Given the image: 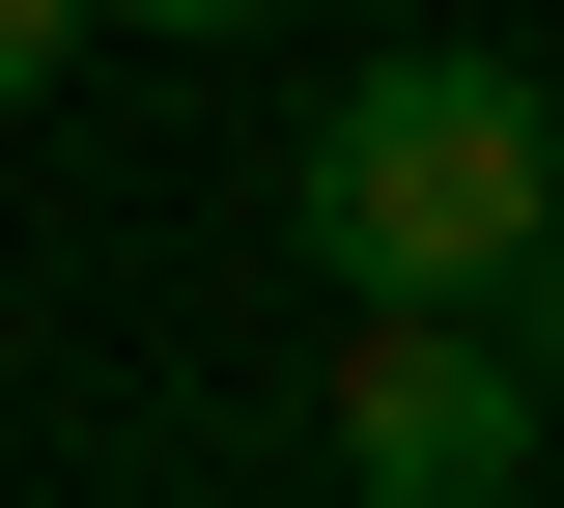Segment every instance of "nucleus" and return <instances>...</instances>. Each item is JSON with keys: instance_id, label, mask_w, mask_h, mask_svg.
<instances>
[{"instance_id": "f257e3e1", "label": "nucleus", "mask_w": 564, "mask_h": 508, "mask_svg": "<svg viewBox=\"0 0 564 508\" xmlns=\"http://www.w3.org/2000/svg\"><path fill=\"white\" fill-rule=\"evenodd\" d=\"M311 283L339 311H508V255L564 226V85L480 57V29H423V57H339L311 114Z\"/></svg>"}, {"instance_id": "f03ea898", "label": "nucleus", "mask_w": 564, "mask_h": 508, "mask_svg": "<svg viewBox=\"0 0 564 508\" xmlns=\"http://www.w3.org/2000/svg\"><path fill=\"white\" fill-rule=\"evenodd\" d=\"M311 452H339V508H536V396H508L480 311H339V396H311Z\"/></svg>"}, {"instance_id": "7ed1b4c3", "label": "nucleus", "mask_w": 564, "mask_h": 508, "mask_svg": "<svg viewBox=\"0 0 564 508\" xmlns=\"http://www.w3.org/2000/svg\"><path fill=\"white\" fill-rule=\"evenodd\" d=\"M480 339H508V396H536V424H564V226H536V255H508V311H480Z\"/></svg>"}, {"instance_id": "20e7f679", "label": "nucleus", "mask_w": 564, "mask_h": 508, "mask_svg": "<svg viewBox=\"0 0 564 508\" xmlns=\"http://www.w3.org/2000/svg\"><path fill=\"white\" fill-rule=\"evenodd\" d=\"M57 57H85V0H0V114H57Z\"/></svg>"}, {"instance_id": "39448f33", "label": "nucleus", "mask_w": 564, "mask_h": 508, "mask_svg": "<svg viewBox=\"0 0 564 508\" xmlns=\"http://www.w3.org/2000/svg\"><path fill=\"white\" fill-rule=\"evenodd\" d=\"M85 29H282V0H85Z\"/></svg>"}]
</instances>
